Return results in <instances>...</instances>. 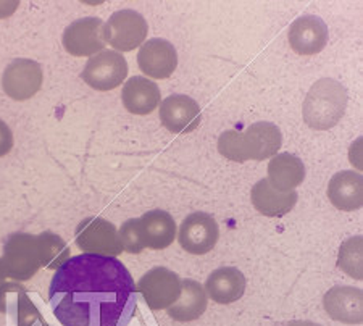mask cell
<instances>
[{
  "mask_svg": "<svg viewBox=\"0 0 363 326\" xmlns=\"http://www.w3.org/2000/svg\"><path fill=\"white\" fill-rule=\"evenodd\" d=\"M120 241L123 246V252L128 254H140L145 249L143 232H140L139 218H130L121 225L118 231Z\"/></svg>",
  "mask_w": 363,
  "mask_h": 326,
  "instance_id": "d4e9b609",
  "label": "cell"
},
{
  "mask_svg": "<svg viewBox=\"0 0 363 326\" xmlns=\"http://www.w3.org/2000/svg\"><path fill=\"white\" fill-rule=\"evenodd\" d=\"M284 326H321V325L315 322H308V320H297V322H291Z\"/></svg>",
  "mask_w": 363,
  "mask_h": 326,
  "instance_id": "f1b7e54d",
  "label": "cell"
},
{
  "mask_svg": "<svg viewBox=\"0 0 363 326\" xmlns=\"http://www.w3.org/2000/svg\"><path fill=\"white\" fill-rule=\"evenodd\" d=\"M121 101L130 113L149 115L160 106L162 91L155 81L143 77H131L123 84Z\"/></svg>",
  "mask_w": 363,
  "mask_h": 326,
  "instance_id": "2e32d148",
  "label": "cell"
},
{
  "mask_svg": "<svg viewBox=\"0 0 363 326\" xmlns=\"http://www.w3.org/2000/svg\"><path fill=\"white\" fill-rule=\"evenodd\" d=\"M328 199L337 210L354 212L363 206V176L359 172H339L328 184Z\"/></svg>",
  "mask_w": 363,
  "mask_h": 326,
  "instance_id": "ac0fdd59",
  "label": "cell"
},
{
  "mask_svg": "<svg viewBox=\"0 0 363 326\" xmlns=\"http://www.w3.org/2000/svg\"><path fill=\"white\" fill-rule=\"evenodd\" d=\"M16 317H18V326H38L39 323L44 322V318L39 315L36 307L33 305V302L28 299L25 291H20V299H18V308H16Z\"/></svg>",
  "mask_w": 363,
  "mask_h": 326,
  "instance_id": "484cf974",
  "label": "cell"
},
{
  "mask_svg": "<svg viewBox=\"0 0 363 326\" xmlns=\"http://www.w3.org/2000/svg\"><path fill=\"white\" fill-rule=\"evenodd\" d=\"M207 310V293L196 279H181V294L172 307L167 308L169 318L187 323L201 318Z\"/></svg>",
  "mask_w": 363,
  "mask_h": 326,
  "instance_id": "44dd1931",
  "label": "cell"
},
{
  "mask_svg": "<svg viewBox=\"0 0 363 326\" xmlns=\"http://www.w3.org/2000/svg\"><path fill=\"white\" fill-rule=\"evenodd\" d=\"M81 78L92 89L112 91L126 81L128 62L120 52L104 49L86 62Z\"/></svg>",
  "mask_w": 363,
  "mask_h": 326,
  "instance_id": "8992f818",
  "label": "cell"
},
{
  "mask_svg": "<svg viewBox=\"0 0 363 326\" xmlns=\"http://www.w3.org/2000/svg\"><path fill=\"white\" fill-rule=\"evenodd\" d=\"M144 246L152 250H163L172 246L178 235L177 221L167 210H150L139 218Z\"/></svg>",
  "mask_w": 363,
  "mask_h": 326,
  "instance_id": "d6986e66",
  "label": "cell"
},
{
  "mask_svg": "<svg viewBox=\"0 0 363 326\" xmlns=\"http://www.w3.org/2000/svg\"><path fill=\"white\" fill-rule=\"evenodd\" d=\"M268 183L279 192H291L306 179V165L297 155L284 152L272 157L268 163Z\"/></svg>",
  "mask_w": 363,
  "mask_h": 326,
  "instance_id": "7402d4cb",
  "label": "cell"
},
{
  "mask_svg": "<svg viewBox=\"0 0 363 326\" xmlns=\"http://www.w3.org/2000/svg\"><path fill=\"white\" fill-rule=\"evenodd\" d=\"M160 121L169 133L184 135L201 125L202 110L194 99L184 94H173L160 102Z\"/></svg>",
  "mask_w": 363,
  "mask_h": 326,
  "instance_id": "4fadbf2b",
  "label": "cell"
},
{
  "mask_svg": "<svg viewBox=\"0 0 363 326\" xmlns=\"http://www.w3.org/2000/svg\"><path fill=\"white\" fill-rule=\"evenodd\" d=\"M20 7L18 0H9V2H0V18H9Z\"/></svg>",
  "mask_w": 363,
  "mask_h": 326,
  "instance_id": "83f0119b",
  "label": "cell"
},
{
  "mask_svg": "<svg viewBox=\"0 0 363 326\" xmlns=\"http://www.w3.org/2000/svg\"><path fill=\"white\" fill-rule=\"evenodd\" d=\"M62 43L69 55L91 58L105 47L104 21L97 16H86L73 21L63 31Z\"/></svg>",
  "mask_w": 363,
  "mask_h": 326,
  "instance_id": "8fae6325",
  "label": "cell"
},
{
  "mask_svg": "<svg viewBox=\"0 0 363 326\" xmlns=\"http://www.w3.org/2000/svg\"><path fill=\"white\" fill-rule=\"evenodd\" d=\"M245 276L236 266H221V269L210 273L205 283V293L216 304L226 305L239 300L245 293Z\"/></svg>",
  "mask_w": 363,
  "mask_h": 326,
  "instance_id": "e0dca14e",
  "label": "cell"
},
{
  "mask_svg": "<svg viewBox=\"0 0 363 326\" xmlns=\"http://www.w3.org/2000/svg\"><path fill=\"white\" fill-rule=\"evenodd\" d=\"M289 44L297 55H317L326 47L328 25L315 15H303L289 26Z\"/></svg>",
  "mask_w": 363,
  "mask_h": 326,
  "instance_id": "5bb4252c",
  "label": "cell"
},
{
  "mask_svg": "<svg viewBox=\"0 0 363 326\" xmlns=\"http://www.w3.org/2000/svg\"><path fill=\"white\" fill-rule=\"evenodd\" d=\"M38 326H49V325H47V323H45V322H43V323H39V325H38Z\"/></svg>",
  "mask_w": 363,
  "mask_h": 326,
  "instance_id": "4dcf8cb0",
  "label": "cell"
},
{
  "mask_svg": "<svg viewBox=\"0 0 363 326\" xmlns=\"http://www.w3.org/2000/svg\"><path fill=\"white\" fill-rule=\"evenodd\" d=\"M250 199L255 210L270 218H279L288 215L297 203V192H279L273 189L267 178L254 184Z\"/></svg>",
  "mask_w": 363,
  "mask_h": 326,
  "instance_id": "ffe728a7",
  "label": "cell"
},
{
  "mask_svg": "<svg viewBox=\"0 0 363 326\" xmlns=\"http://www.w3.org/2000/svg\"><path fill=\"white\" fill-rule=\"evenodd\" d=\"M44 83L43 68L29 58H16L5 68L2 89L13 101H29L38 94Z\"/></svg>",
  "mask_w": 363,
  "mask_h": 326,
  "instance_id": "9c48e42d",
  "label": "cell"
},
{
  "mask_svg": "<svg viewBox=\"0 0 363 326\" xmlns=\"http://www.w3.org/2000/svg\"><path fill=\"white\" fill-rule=\"evenodd\" d=\"M138 289L116 257L81 254L58 266L49 304L63 326H128L136 313Z\"/></svg>",
  "mask_w": 363,
  "mask_h": 326,
  "instance_id": "6da1fadb",
  "label": "cell"
},
{
  "mask_svg": "<svg viewBox=\"0 0 363 326\" xmlns=\"http://www.w3.org/2000/svg\"><path fill=\"white\" fill-rule=\"evenodd\" d=\"M220 230L216 220L205 212H194L183 220L178 231V242L187 254L203 255L218 242Z\"/></svg>",
  "mask_w": 363,
  "mask_h": 326,
  "instance_id": "30bf717a",
  "label": "cell"
},
{
  "mask_svg": "<svg viewBox=\"0 0 363 326\" xmlns=\"http://www.w3.org/2000/svg\"><path fill=\"white\" fill-rule=\"evenodd\" d=\"M283 136L270 121L252 123L244 133L225 131L218 139V152L228 160L242 163L245 160H267L278 154Z\"/></svg>",
  "mask_w": 363,
  "mask_h": 326,
  "instance_id": "7a4b0ae2",
  "label": "cell"
},
{
  "mask_svg": "<svg viewBox=\"0 0 363 326\" xmlns=\"http://www.w3.org/2000/svg\"><path fill=\"white\" fill-rule=\"evenodd\" d=\"M2 264L5 273L16 281L31 279L39 271L40 257L38 249V236L28 232H15L4 244Z\"/></svg>",
  "mask_w": 363,
  "mask_h": 326,
  "instance_id": "277c9868",
  "label": "cell"
},
{
  "mask_svg": "<svg viewBox=\"0 0 363 326\" xmlns=\"http://www.w3.org/2000/svg\"><path fill=\"white\" fill-rule=\"evenodd\" d=\"M149 34L147 20L136 10H118L104 25L105 44L115 52H131L145 43Z\"/></svg>",
  "mask_w": 363,
  "mask_h": 326,
  "instance_id": "5b68a950",
  "label": "cell"
},
{
  "mask_svg": "<svg viewBox=\"0 0 363 326\" xmlns=\"http://www.w3.org/2000/svg\"><path fill=\"white\" fill-rule=\"evenodd\" d=\"M337 266L350 278L363 279V240L362 236H354L345 240L339 247Z\"/></svg>",
  "mask_w": 363,
  "mask_h": 326,
  "instance_id": "cb8c5ba5",
  "label": "cell"
},
{
  "mask_svg": "<svg viewBox=\"0 0 363 326\" xmlns=\"http://www.w3.org/2000/svg\"><path fill=\"white\" fill-rule=\"evenodd\" d=\"M328 317L345 325H360L363 322V293L360 288L335 286L323 298Z\"/></svg>",
  "mask_w": 363,
  "mask_h": 326,
  "instance_id": "9a60e30c",
  "label": "cell"
},
{
  "mask_svg": "<svg viewBox=\"0 0 363 326\" xmlns=\"http://www.w3.org/2000/svg\"><path fill=\"white\" fill-rule=\"evenodd\" d=\"M136 289L150 310H167L181 294V278L167 266H155L140 276Z\"/></svg>",
  "mask_w": 363,
  "mask_h": 326,
  "instance_id": "52a82bcc",
  "label": "cell"
},
{
  "mask_svg": "<svg viewBox=\"0 0 363 326\" xmlns=\"http://www.w3.org/2000/svg\"><path fill=\"white\" fill-rule=\"evenodd\" d=\"M76 244L84 254L118 257L123 252L120 235L115 225L101 217L84 218L76 226Z\"/></svg>",
  "mask_w": 363,
  "mask_h": 326,
  "instance_id": "ba28073f",
  "label": "cell"
},
{
  "mask_svg": "<svg viewBox=\"0 0 363 326\" xmlns=\"http://www.w3.org/2000/svg\"><path fill=\"white\" fill-rule=\"evenodd\" d=\"M38 249L40 265L45 269H58L69 259V247L68 244L62 240L58 235L45 231L38 236Z\"/></svg>",
  "mask_w": 363,
  "mask_h": 326,
  "instance_id": "603a6c76",
  "label": "cell"
},
{
  "mask_svg": "<svg viewBox=\"0 0 363 326\" xmlns=\"http://www.w3.org/2000/svg\"><path fill=\"white\" fill-rule=\"evenodd\" d=\"M347 108V91L333 78H323L310 87L303 101L302 115L306 125L317 131L331 130Z\"/></svg>",
  "mask_w": 363,
  "mask_h": 326,
  "instance_id": "3957f363",
  "label": "cell"
},
{
  "mask_svg": "<svg viewBox=\"0 0 363 326\" xmlns=\"http://www.w3.org/2000/svg\"><path fill=\"white\" fill-rule=\"evenodd\" d=\"M138 67L149 78L167 79L178 67L177 49L162 38L145 40L138 52Z\"/></svg>",
  "mask_w": 363,
  "mask_h": 326,
  "instance_id": "7c38bea8",
  "label": "cell"
},
{
  "mask_svg": "<svg viewBox=\"0 0 363 326\" xmlns=\"http://www.w3.org/2000/svg\"><path fill=\"white\" fill-rule=\"evenodd\" d=\"M5 278H7V273H5L4 264H2V259H0V289L4 288V284H5Z\"/></svg>",
  "mask_w": 363,
  "mask_h": 326,
  "instance_id": "f546056e",
  "label": "cell"
},
{
  "mask_svg": "<svg viewBox=\"0 0 363 326\" xmlns=\"http://www.w3.org/2000/svg\"><path fill=\"white\" fill-rule=\"evenodd\" d=\"M13 144H15V139L10 126L5 123L4 120H0V159L11 152Z\"/></svg>",
  "mask_w": 363,
  "mask_h": 326,
  "instance_id": "4316f807",
  "label": "cell"
}]
</instances>
